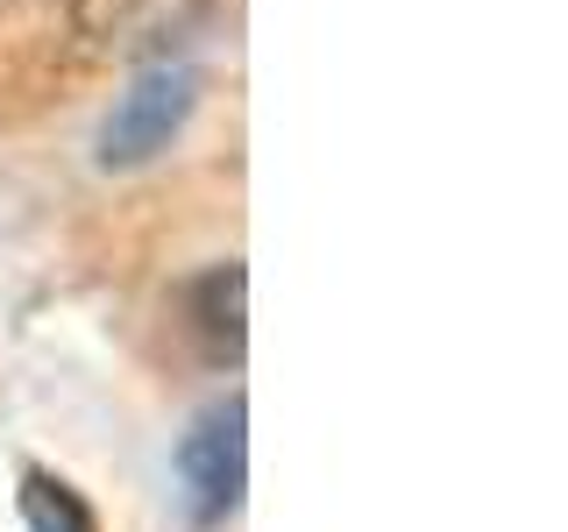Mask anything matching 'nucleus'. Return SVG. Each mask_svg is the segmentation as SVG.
Masks as SVG:
<instances>
[{
  "instance_id": "f03ea898",
  "label": "nucleus",
  "mask_w": 568,
  "mask_h": 532,
  "mask_svg": "<svg viewBox=\"0 0 568 532\" xmlns=\"http://www.w3.org/2000/svg\"><path fill=\"white\" fill-rule=\"evenodd\" d=\"M178 475H185V504L200 525H221L242 504L248 483V405L221 398L192 419V433L178 440Z\"/></svg>"
},
{
  "instance_id": "7ed1b4c3",
  "label": "nucleus",
  "mask_w": 568,
  "mask_h": 532,
  "mask_svg": "<svg viewBox=\"0 0 568 532\" xmlns=\"http://www.w3.org/2000/svg\"><path fill=\"white\" fill-rule=\"evenodd\" d=\"M242 291H248L242 263H221L192 284V327H200L213 362H242Z\"/></svg>"
},
{
  "instance_id": "f257e3e1",
  "label": "nucleus",
  "mask_w": 568,
  "mask_h": 532,
  "mask_svg": "<svg viewBox=\"0 0 568 532\" xmlns=\"http://www.w3.org/2000/svg\"><path fill=\"white\" fill-rule=\"evenodd\" d=\"M192 106H200V71L185 58H156L150 71H135V85L114 100V114H106L100 129V171H142L156 164V156L178 142V129L192 121Z\"/></svg>"
},
{
  "instance_id": "20e7f679",
  "label": "nucleus",
  "mask_w": 568,
  "mask_h": 532,
  "mask_svg": "<svg viewBox=\"0 0 568 532\" xmlns=\"http://www.w3.org/2000/svg\"><path fill=\"white\" fill-rule=\"evenodd\" d=\"M22 525L29 532H100L93 504H85L64 475H50V469H29L22 475Z\"/></svg>"
},
{
  "instance_id": "39448f33",
  "label": "nucleus",
  "mask_w": 568,
  "mask_h": 532,
  "mask_svg": "<svg viewBox=\"0 0 568 532\" xmlns=\"http://www.w3.org/2000/svg\"><path fill=\"white\" fill-rule=\"evenodd\" d=\"M135 14H142V0H71V22H79V35H93V43L121 35Z\"/></svg>"
}]
</instances>
